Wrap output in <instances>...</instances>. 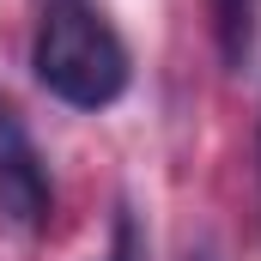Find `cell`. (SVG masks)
Masks as SVG:
<instances>
[{"mask_svg": "<svg viewBox=\"0 0 261 261\" xmlns=\"http://www.w3.org/2000/svg\"><path fill=\"white\" fill-rule=\"evenodd\" d=\"M31 67H37L43 91L73 110H103L128 91V49L110 31V18L91 12L85 0H55L43 12Z\"/></svg>", "mask_w": 261, "mask_h": 261, "instance_id": "6da1fadb", "label": "cell"}, {"mask_svg": "<svg viewBox=\"0 0 261 261\" xmlns=\"http://www.w3.org/2000/svg\"><path fill=\"white\" fill-rule=\"evenodd\" d=\"M49 206H55V189L37 158V140L24 128V116L0 97V219L37 231V225H49Z\"/></svg>", "mask_w": 261, "mask_h": 261, "instance_id": "7a4b0ae2", "label": "cell"}, {"mask_svg": "<svg viewBox=\"0 0 261 261\" xmlns=\"http://www.w3.org/2000/svg\"><path fill=\"white\" fill-rule=\"evenodd\" d=\"M213 12H219V49H225V61H243V49H249V18H255V0H213Z\"/></svg>", "mask_w": 261, "mask_h": 261, "instance_id": "3957f363", "label": "cell"}]
</instances>
